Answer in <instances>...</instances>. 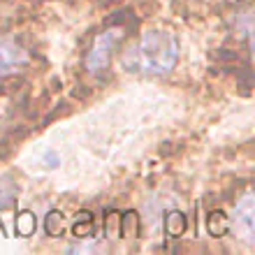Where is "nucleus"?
I'll use <instances>...</instances> for the list:
<instances>
[{"label": "nucleus", "mask_w": 255, "mask_h": 255, "mask_svg": "<svg viewBox=\"0 0 255 255\" xmlns=\"http://www.w3.org/2000/svg\"><path fill=\"white\" fill-rule=\"evenodd\" d=\"M179 54H181V47L172 33L148 30L137 42V47H132L123 56V67L144 74H167L169 70H174Z\"/></svg>", "instance_id": "obj_1"}, {"label": "nucleus", "mask_w": 255, "mask_h": 255, "mask_svg": "<svg viewBox=\"0 0 255 255\" xmlns=\"http://www.w3.org/2000/svg\"><path fill=\"white\" fill-rule=\"evenodd\" d=\"M119 37H121V30H116V28H109V30H105L102 35H98V37H95L93 47H91L88 58H86V67L93 74H98V72H102L105 67H109L112 51H114Z\"/></svg>", "instance_id": "obj_2"}, {"label": "nucleus", "mask_w": 255, "mask_h": 255, "mask_svg": "<svg viewBox=\"0 0 255 255\" xmlns=\"http://www.w3.org/2000/svg\"><path fill=\"white\" fill-rule=\"evenodd\" d=\"M232 230H235V235L242 237L246 244H253V232H255V207H253V195H251V193L244 195V200L237 204Z\"/></svg>", "instance_id": "obj_3"}, {"label": "nucleus", "mask_w": 255, "mask_h": 255, "mask_svg": "<svg viewBox=\"0 0 255 255\" xmlns=\"http://www.w3.org/2000/svg\"><path fill=\"white\" fill-rule=\"evenodd\" d=\"M26 63V51L12 40H0V79L16 72Z\"/></svg>", "instance_id": "obj_4"}, {"label": "nucleus", "mask_w": 255, "mask_h": 255, "mask_svg": "<svg viewBox=\"0 0 255 255\" xmlns=\"http://www.w3.org/2000/svg\"><path fill=\"white\" fill-rule=\"evenodd\" d=\"M16 228H19L21 235H30V232L35 230V218L30 214H21L19 223H16Z\"/></svg>", "instance_id": "obj_5"}]
</instances>
